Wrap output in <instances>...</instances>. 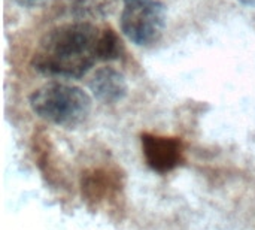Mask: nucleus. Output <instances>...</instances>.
Returning a JSON list of instances; mask_svg holds the SVG:
<instances>
[{
    "instance_id": "obj_1",
    "label": "nucleus",
    "mask_w": 255,
    "mask_h": 230,
    "mask_svg": "<svg viewBox=\"0 0 255 230\" xmlns=\"http://www.w3.org/2000/svg\"><path fill=\"white\" fill-rule=\"evenodd\" d=\"M100 31L90 22L57 25L39 42L31 64L46 76L82 78L99 61Z\"/></svg>"
},
{
    "instance_id": "obj_2",
    "label": "nucleus",
    "mask_w": 255,
    "mask_h": 230,
    "mask_svg": "<svg viewBox=\"0 0 255 230\" xmlns=\"http://www.w3.org/2000/svg\"><path fill=\"white\" fill-rule=\"evenodd\" d=\"M33 112L57 126L73 129L82 124L91 111V97L79 87L48 82L30 96Z\"/></svg>"
},
{
    "instance_id": "obj_3",
    "label": "nucleus",
    "mask_w": 255,
    "mask_h": 230,
    "mask_svg": "<svg viewBox=\"0 0 255 230\" xmlns=\"http://www.w3.org/2000/svg\"><path fill=\"white\" fill-rule=\"evenodd\" d=\"M121 31L139 46L160 40L166 27V6L160 0H123Z\"/></svg>"
},
{
    "instance_id": "obj_4",
    "label": "nucleus",
    "mask_w": 255,
    "mask_h": 230,
    "mask_svg": "<svg viewBox=\"0 0 255 230\" xmlns=\"http://www.w3.org/2000/svg\"><path fill=\"white\" fill-rule=\"evenodd\" d=\"M140 141L145 160L154 172L167 174L181 165L184 159V145L181 139L143 133Z\"/></svg>"
},
{
    "instance_id": "obj_5",
    "label": "nucleus",
    "mask_w": 255,
    "mask_h": 230,
    "mask_svg": "<svg viewBox=\"0 0 255 230\" xmlns=\"http://www.w3.org/2000/svg\"><path fill=\"white\" fill-rule=\"evenodd\" d=\"M88 87L97 100L109 105L123 100L128 91L126 76L111 66L97 69L91 76Z\"/></svg>"
},
{
    "instance_id": "obj_6",
    "label": "nucleus",
    "mask_w": 255,
    "mask_h": 230,
    "mask_svg": "<svg viewBox=\"0 0 255 230\" xmlns=\"http://www.w3.org/2000/svg\"><path fill=\"white\" fill-rule=\"evenodd\" d=\"M124 51L123 42L118 34L112 28H106L100 33L99 45H97V55L99 60H117L121 57Z\"/></svg>"
},
{
    "instance_id": "obj_7",
    "label": "nucleus",
    "mask_w": 255,
    "mask_h": 230,
    "mask_svg": "<svg viewBox=\"0 0 255 230\" xmlns=\"http://www.w3.org/2000/svg\"><path fill=\"white\" fill-rule=\"evenodd\" d=\"M118 4V0H88L90 10L100 16L111 15Z\"/></svg>"
},
{
    "instance_id": "obj_8",
    "label": "nucleus",
    "mask_w": 255,
    "mask_h": 230,
    "mask_svg": "<svg viewBox=\"0 0 255 230\" xmlns=\"http://www.w3.org/2000/svg\"><path fill=\"white\" fill-rule=\"evenodd\" d=\"M22 7H37L42 6L46 0H15Z\"/></svg>"
},
{
    "instance_id": "obj_9",
    "label": "nucleus",
    "mask_w": 255,
    "mask_h": 230,
    "mask_svg": "<svg viewBox=\"0 0 255 230\" xmlns=\"http://www.w3.org/2000/svg\"><path fill=\"white\" fill-rule=\"evenodd\" d=\"M242 4H247V6H254L255 0H239Z\"/></svg>"
}]
</instances>
